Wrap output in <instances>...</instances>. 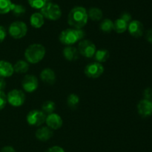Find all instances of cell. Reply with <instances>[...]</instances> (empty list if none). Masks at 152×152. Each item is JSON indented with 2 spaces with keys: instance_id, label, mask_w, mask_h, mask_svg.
<instances>
[{
  "instance_id": "1",
  "label": "cell",
  "mask_w": 152,
  "mask_h": 152,
  "mask_svg": "<svg viewBox=\"0 0 152 152\" xmlns=\"http://www.w3.org/2000/svg\"><path fill=\"white\" fill-rule=\"evenodd\" d=\"M88 16L85 7L77 6L69 12L68 16V23L73 28L82 29L87 24Z\"/></svg>"
},
{
  "instance_id": "2",
  "label": "cell",
  "mask_w": 152,
  "mask_h": 152,
  "mask_svg": "<svg viewBox=\"0 0 152 152\" xmlns=\"http://www.w3.org/2000/svg\"><path fill=\"white\" fill-rule=\"evenodd\" d=\"M86 33L83 29L67 28L59 34V41L65 46H73L80 40L84 39Z\"/></svg>"
},
{
  "instance_id": "3",
  "label": "cell",
  "mask_w": 152,
  "mask_h": 152,
  "mask_svg": "<svg viewBox=\"0 0 152 152\" xmlns=\"http://www.w3.org/2000/svg\"><path fill=\"white\" fill-rule=\"evenodd\" d=\"M46 54L45 48L43 45L39 43L31 44L25 49V58L29 63L36 64L44 58Z\"/></svg>"
},
{
  "instance_id": "4",
  "label": "cell",
  "mask_w": 152,
  "mask_h": 152,
  "mask_svg": "<svg viewBox=\"0 0 152 152\" xmlns=\"http://www.w3.org/2000/svg\"><path fill=\"white\" fill-rule=\"evenodd\" d=\"M41 13L46 19L56 21L58 20L62 16V10L58 4L48 2L41 9Z\"/></svg>"
},
{
  "instance_id": "5",
  "label": "cell",
  "mask_w": 152,
  "mask_h": 152,
  "mask_svg": "<svg viewBox=\"0 0 152 152\" xmlns=\"http://www.w3.org/2000/svg\"><path fill=\"white\" fill-rule=\"evenodd\" d=\"M28 32V26L22 21L12 22L8 28V33L13 38L19 40L25 37Z\"/></svg>"
},
{
  "instance_id": "6",
  "label": "cell",
  "mask_w": 152,
  "mask_h": 152,
  "mask_svg": "<svg viewBox=\"0 0 152 152\" xmlns=\"http://www.w3.org/2000/svg\"><path fill=\"white\" fill-rule=\"evenodd\" d=\"M78 51L80 55L87 58H92L96 52V46L89 40H80L78 45Z\"/></svg>"
},
{
  "instance_id": "7",
  "label": "cell",
  "mask_w": 152,
  "mask_h": 152,
  "mask_svg": "<svg viewBox=\"0 0 152 152\" xmlns=\"http://www.w3.org/2000/svg\"><path fill=\"white\" fill-rule=\"evenodd\" d=\"M26 120L28 125L31 126H40L45 122L46 114L42 110H31L27 115Z\"/></svg>"
},
{
  "instance_id": "8",
  "label": "cell",
  "mask_w": 152,
  "mask_h": 152,
  "mask_svg": "<svg viewBox=\"0 0 152 152\" xmlns=\"http://www.w3.org/2000/svg\"><path fill=\"white\" fill-rule=\"evenodd\" d=\"M7 101L13 107H21L25 101V95L20 89H12L7 93Z\"/></svg>"
},
{
  "instance_id": "9",
  "label": "cell",
  "mask_w": 152,
  "mask_h": 152,
  "mask_svg": "<svg viewBox=\"0 0 152 152\" xmlns=\"http://www.w3.org/2000/svg\"><path fill=\"white\" fill-rule=\"evenodd\" d=\"M85 75L88 77L97 78L99 77L104 72V67L100 63H90L86 66L84 70Z\"/></svg>"
},
{
  "instance_id": "10",
  "label": "cell",
  "mask_w": 152,
  "mask_h": 152,
  "mask_svg": "<svg viewBox=\"0 0 152 152\" xmlns=\"http://www.w3.org/2000/svg\"><path fill=\"white\" fill-rule=\"evenodd\" d=\"M39 86V80L35 75H27L22 81V86L27 92H33L37 90Z\"/></svg>"
},
{
  "instance_id": "11",
  "label": "cell",
  "mask_w": 152,
  "mask_h": 152,
  "mask_svg": "<svg viewBox=\"0 0 152 152\" xmlns=\"http://www.w3.org/2000/svg\"><path fill=\"white\" fill-rule=\"evenodd\" d=\"M127 30L132 37L137 38L143 35L144 26L139 20H132L129 23Z\"/></svg>"
},
{
  "instance_id": "12",
  "label": "cell",
  "mask_w": 152,
  "mask_h": 152,
  "mask_svg": "<svg viewBox=\"0 0 152 152\" xmlns=\"http://www.w3.org/2000/svg\"><path fill=\"white\" fill-rule=\"evenodd\" d=\"M47 126L52 130H58L62 126V119L57 113H50L46 116L45 120Z\"/></svg>"
},
{
  "instance_id": "13",
  "label": "cell",
  "mask_w": 152,
  "mask_h": 152,
  "mask_svg": "<svg viewBox=\"0 0 152 152\" xmlns=\"http://www.w3.org/2000/svg\"><path fill=\"white\" fill-rule=\"evenodd\" d=\"M137 111L140 116L143 118H147L152 115L151 101L147 99H142L138 103Z\"/></svg>"
},
{
  "instance_id": "14",
  "label": "cell",
  "mask_w": 152,
  "mask_h": 152,
  "mask_svg": "<svg viewBox=\"0 0 152 152\" xmlns=\"http://www.w3.org/2000/svg\"><path fill=\"white\" fill-rule=\"evenodd\" d=\"M40 78L45 83L51 85L56 82V74L54 71L50 68H45L40 73Z\"/></svg>"
},
{
  "instance_id": "15",
  "label": "cell",
  "mask_w": 152,
  "mask_h": 152,
  "mask_svg": "<svg viewBox=\"0 0 152 152\" xmlns=\"http://www.w3.org/2000/svg\"><path fill=\"white\" fill-rule=\"evenodd\" d=\"M63 56L67 61H74L80 58V52L78 49L74 46H66L63 49Z\"/></svg>"
},
{
  "instance_id": "16",
  "label": "cell",
  "mask_w": 152,
  "mask_h": 152,
  "mask_svg": "<svg viewBox=\"0 0 152 152\" xmlns=\"http://www.w3.org/2000/svg\"><path fill=\"white\" fill-rule=\"evenodd\" d=\"M53 131L48 127H42L37 130L35 136L37 139L42 142H46L53 137Z\"/></svg>"
},
{
  "instance_id": "17",
  "label": "cell",
  "mask_w": 152,
  "mask_h": 152,
  "mask_svg": "<svg viewBox=\"0 0 152 152\" xmlns=\"http://www.w3.org/2000/svg\"><path fill=\"white\" fill-rule=\"evenodd\" d=\"M14 73L13 66L10 62L0 61V77L5 78L13 75Z\"/></svg>"
},
{
  "instance_id": "18",
  "label": "cell",
  "mask_w": 152,
  "mask_h": 152,
  "mask_svg": "<svg viewBox=\"0 0 152 152\" xmlns=\"http://www.w3.org/2000/svg\"><path fill=\"white\" fill-rule=\"evenodd\" d=\"M30 23L34 28H40L45 23V17L41 13H34L30 17Z\"/></svg>"
},
{
  "instance_id": "19",
  "label": "cell",
  "mask_w": 152,
  "mask_h": 152,
  "mask_svg": "<svg viewBox=\"0 0 152 152\" xmlns=\"http://www.w3.org/2000/svg\"><path fill=\"white\" fill-rule=\"evenodd\" d=\"M110 53L107 49H99V50H96L95 52L93 58H94L95 61L98 63H104L105 61H108V59L109 58Z\"/></svg>"
},
{
  "instance_id": "20",
  "label": "cell",
  "mask_w": 152,
  "mask_h": 152,
  "mask_svg": "<svg viewBox=\"0 0 152 152\" xmlns=\"http://www.w3.org/2000/svg\"><path fill=\"white\" fill-rule=\"evenodd\" d=\"M129 23L120 17L114 22V30L118 34H123L128 29Z\"/></svg>"
},
{
  "instance_id": "21",
  "label": "cell",
  "mask_w": 152,
  "mask_h": 152,
  "mask_svg": "<svg viewBox=\"0 0 152 152\" xmlns=\"http://www.w3.org/2000/svg\"><path fill=\"white\" fill-rule=\"evenodd\" d=\"M29 63L25 61H18L16 63L13 65V69L15 72L17 73H25L29 69Z\"/></svg>"
},
{
  "instance_id": "22",
  "label": "cell",
  "mask_w": 152,
  "mask_h": 152,
  "mask_svg": "<svg viewBox=\"0 0 152 152\" xmlns=\"http://www.w3.org/2000/svg\"><path fill=\"white\" fill-rule=\"evenodd\" d=\"M88 16L93 21H99L102 18V11L98 7H91L88 10Z\"/></svg>"
},
{
  "instance_id": "23",
  "label": "cell",
  "mask_w": 152,
  "mask_h": 152,
  "mask_svg": "<svg viewBox=\"0 0 152 152\" xmlns=\"http://www.w3.org/2000/svg\"><path fill=\"white\" fill-rule=\"evenodd\" d=\"M101 31L105 33H109L114 30V22L109 19H105L101 22L99 25Z\"/></svg>"
},
{
  "instance_id": "24",
  "label": "cell",
  "mask_w": 152,
  "mask_h": 152,
  "mask_svg": "<svg viewBox=\"0 0 152 152\" xmlns=\"http://www.w3.org/2000/svg\"><path fill=\"white\" fill-rule=\"evenodd\" d=\"M11 0H0V14H6L11 10Z\"/></svg>"
},
{
  "instance_id": "25",
  "label": "cell",
  "mask_w": 152,
  "mask_h": 152,
  "mask_svg": "<svg viewBox=\"0 0 152 152\" xmlns=\"http://www.w3.org/2000/svg\"><path fill=\"white\" fill-rule=\"evenodd\" d=\"M56 109V104L52 101H46L43 103L42 106V110L44 112L45 114H50L54 112Z\"/></svg>"
},
{
  "instance_id": "26",
  "label": "cell",
  "mask_w": 152,
  "mask_h": 152,
  "mask_svg": "<svg viewBox=\"0 0 152 152\" xmlns=\"http://www.w3.org/2000/svg\"><path fill=\"white\" fill-rule=\"evenodd\" d=\"M80 103V98L77 95L74 93L70 94L67 98V104L70 108L75 109Z\"/></svg>"
},
{
  "instance_id": "27",
  "label": "cell",
  "mask_w": 152,
  "mask_h": 152,
  "mask_svg": "<svg viewBox=\"0 0 152 152\" xmlns=\"http://www.w3.org/2000/svg\"><path fill=\"white\" fill-rule=\"evenodd\" d=\"M14 16H17V17H19V16H22L26 12V9L25 7H24L23 5L22 4H12V7H11V10Z\"/></svg>"
},
{
  "instance_id": "28",
  "label": "cell",
  "mask_w": 152,
  "mask_h": 152,
  "mask_svg": "<svg viewBox=\"0 0 152 152\" xmlns=\"http://www.w3.org/2000/svg\"><path fill=\"white\" fill-rule=\"evenodd\" d=\"M28 1L31 7L35 9H40V10L47 3L46 0H28Z\"/></svg>"
},
{
  "instance_id": "29",
  "label": "cell",
  "mask_w": 152,
  "mask_h": 152,
  "mask_svg": "<svg viewBox=\"0 0 152 152\" xmlns=\"http://www.w3.org/2000/svg\"><path fill=\"white\" fill-rule=\"evenodd\" d=\"M7 103V95L4 93V91H0V110L5 107Z\"/></svg>"
},
{
  "instance_id": "30",
  "label": "cell",
  "mask_w": 152,
  "mask_h": 152,
  "mask_svg": "<svg viewBox=\"0 0 152 152\" xmlns=\"http://www.w3.org/2000/svg\"><path fill=\"white\" fill-rule=\"evenodd\" d=\"M143 96L144 99L149 100V101H151L152 100V89L151 88H146V89L144 90L143 92Z\"/></svg>"
},
{
  "instance_id": "31",
  "label": "cell",
  "mask_w": 152,
  "mask_h": 152,
  "mask_svg": "<svg viewBox=\"0 0 152 152\" xmlns=\"http://www.w3.org/2000/svg\"><path fill=\"white\" fill-rule=\"evenodd\" d=\"M7 36V31H6L5 28L2 25H0V43H2L6 38Z\"/></svg>"
},
{
  "instance_id": "32",
  "label": "cell",
  "mask_w": 152,
  "mask_h": 152,
  "mask_svg": "<svg viewBox=\"0 0 152 152\" xmlns=\"http://www.w3.org/2000/svg\"><path fill=\"white\" fill-rule=\"evenodd\" d=\"M45 152H65V151H64V149L62 148V147H60V146L55 145L53 146V147L49 148Z\"/></svg>"
},
{
  "instance_id": "33",
  "label": "cell",
  "mask_w": 152,
  "mask_h": 152,
  "mask_svg": "<svg viewBox=\"0 0 152 152\" xmlns=\"http://www.w3.org/2000/svg\"><path fill=\"white\" fill-rule=\"evenodd\" d=\"M120 17H121L123 19H124V20L126 21V22H127L128 23H129V22L132 21V16H131V14H129V13H123Z\"/></svg>"
},
{
  "instance_id": "34",
  "label": "cell",
  "mask_w": 152,
  "mask_h": 152,
  "mask_svg": "<svg viewBox=\"0 0 152 152\" xmlns=\"http://www.w3.org/2000/svg\"><path fill=\"white\" fill-rule=\"evenodd\" d=\"M145 39H146L148 43L152 44V28L146 31V33H145Z\"/></svg>"
},
{
  "instance_id": "35",
  "label": "cell",
  "mask_w": 152,
  "mask_h": 152,
  "mask_svg": "<svg viewBox=\"0 0 152 152\" xmlns=\"http://www.w3.org/2000/svg\"><path fill=\"white\" fill-rule=\"evenodd\" d=\"M0 152H16V150L11 146H4L1 148Z\"/></svg>"
},
{
  "instance_id": "36",
  "label": "cell",
  "mask_w": 152,
  "mask_h": 152,
  "mask_svg": "<svg viewBox=\"0 0 152 152\" xmlns=\"http://www.w3.org/2000/svg\"><path fill=\"white\" fill-rule=\"evenodd\" d=\"M6 87V81L3 77H0V91H4Z\"/></svg>"
},
{
  "instance_id": "37",
  "label": "cell",
  "mask_w": 152,
  "mask_h": 152,
  "mask_svg": "<svg viewBox=\"0 0 152 152\" xmlns=\"http://www.w3.org/2000/svg\"><path fill=\"white\" fill-rule=\"evenodd\" d=\"M46 2H51V0H46Z\"/></svg>"
},
{
  "instance_id": "38",
  "label": "cell",
  "mask_w": 152,
  "mask_h": 152,
  "mask_svg": "<svg viewBox=\"0 0 152 152\" xmlns=\"http://www.w3.org/2000/svg\"><path fill=\"white\" fill-rule=\"evenodd\" d=\"M151 104H152V100H151Z\"/></svg>"
}]
</instances>
